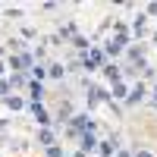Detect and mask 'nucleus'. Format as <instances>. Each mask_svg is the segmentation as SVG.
<instances>
[{
	"label": "nucleus",
	"instance_id": "obj_2",
	"mask_svg": "<svg viewBox=\"0 0 157 157\" xmlns=\"http://www.w3.org/2000/svg\"><path fill=\"white\" fill-rule=\"evenodd\" d=\"M141 94H145V88H141V85H138V88H135V91H132V94H129V101H138V98H141Z\"/></svg>",
	"mask_w": 157,
	"mask_h": 157
},
{
	"label": "nucleus",
	"instance_id": "obj_4",
	"mask_svg": "<svg viewBox=\"0 0 157 157\" xmlns=\"http://www.w3.org/2000/svg\"><path fill=\"white\" fill-rule=\"evenodd\" d=\"M154 98H157V91H154Z\"/></svg>",
	"mask_w": 157,
	"mask_h": 157
},
{
	"label": "nucleus",
	"instance_id": "obj_1",
	"mask_svg": "<svg viewBox=\"0 0 157 157\" xmlns=\"http://www.w3.org/2000/svg\"><path fill=\"white\" fill-rule=\"evenodd\" d=\"M35 116H38V123H47V113H44L41 107H38V104H35Z\"/></svg>",
	"mask_w": 157,
	"mask_h": 157
},
{
	"label": "nucleus",
	"instance_id": "obj_3",
	"mask_svg": "<svg viewBox=\"0 0 157 157\" xmlns=\"http://www.w3.org/2000/svg\"><path fill=\"white\" fill-rule=\"evenodd\" d=\"M82 145H85V151H91V148H94V138H91V135H85V138H82Z\"/></svg>",
	"mask_w": 157,
	"mask_h": 157
}]
</instances>
